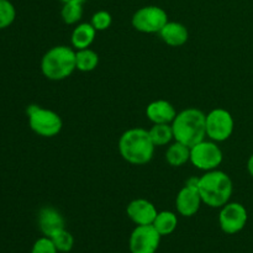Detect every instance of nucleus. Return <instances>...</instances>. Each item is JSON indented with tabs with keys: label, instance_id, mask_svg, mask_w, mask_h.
Listing matches in <instances>:
<instances>
[{
	"label": "nucleus",
	"instance_id": "nucleus-1",
	"mask_svg": "<svg viewBox=\"0 0 253 253\" xmlns=\"http://www.w3.org/2000/svg\"><path fill=\"white\" fill-rule=\"evenodd\" d=\"M118 148L120 156L126 162L133 166H143L151 162L156 146L151 140L148 130L133 127L126 130L120 136Z\"/></svg>",
	"mask_w": 253,
	"mask_h": 253
},
{
	"label": "nucleus",
	"instance_id": "nucleus-2",
	"mask_svg": "<svg viewBox=\"0 0 253 253\" xmlns=\"http://www.w3.org/2000/svg\"><path fill=\"white\" fill-rule=\"evenodd\" d=\"M174 141L193 147L207 138V114L200 109L187 108L179 111L172 121Z\"/></svg>",
	"mask_w": 253,
	"mask_h": 253
},
{
	"label": "nucleus",
	"instance_id": "nucleus-3",
	"mask_svg": "<svg viewBox=\"0 0 253 253\" xmlns=\"http://www.w3.org/2000/svg\"><path fill=\"white\" fill-rule=\"evenodd\" d=\"M198 190L203 204L220 209L231 199L234 184L227 173L220 169L205 172L198 180Z\"/></svg>",
	"mask_w": 253,
	"mask_h": 253
},
{
	"label": "nucleus",
	"instance_id": "nucleus-4",
	"mask_svg": "<svg viewBox=\"0 0 253 253\" xmlns=\"http://www.w3.org/2000/svg\"><path fill=\"white\" fill-rule=\"evenodd\" d=\"M77 71L76 49L66 44L53 46L41 59V72L48 81H64Z\"/></svg>",
	"mask_w": 253,
	"mask_h": 253
},
{
	"label": "nucleus",
	"instance_id": "nucleus-5",
	"mask_svg": "<svg viewBox=\"0 0 253 253\" xmlns=\"http://www.w3.org/2000/svg\"><path fill=\"white\" fill-rule=\"evenodd\" d=\"M27 118L30 128L41 137H54L63 127L62 118L56 111L39 105H30L27 108Z\"/></svg>",
	"mask_w": 253,
	"mask_h": 253
},
{
	"label": "nucleus",
	"instance_id": "nucleus-6",
	"mask_svg": "<svg viewBox=\"0 0 253 253\" xmlns=\"http://www.w3.org/2000/svg\"><path fill=\"white\" fill-rule=\"evenodd\" d=\"M224 161V153L217 142L205 138L190 147V163L203 172L217 169Z\"/></svg>",
	"mask_w": 253,
	"mask_h": 253
},
{
	"label": "nucleus",
	"instance_id": "nucleus-7",
	"mask_svg": "<svg viewBox=\"0 0 253 253\" xmlns=\"http://www.w3.org/2000/svg\"><path fill=\"white\" fill-rule=\"evenodd\" d=\"M168 21L169 20L165 9L156 5H148L140 7L132 15L131 24L133 29L141 34H160Z\"/></svg>",
	"mask_w": 253,
	"mask_h": 253
},
{
	"label": "nucleus",
	"instance_id": "nucleus-8",
	"mask_svg": "<svg viewBox=\"0 0 253 253\" xmlns=\"http://www.w3.org/2000/svg\"><path fill=\"white\" fill-rule=\"evenodd\" d=\"M235 120L226 109L216 108L207 114V137L215 142H224L234 133Z\"/></svg>",
	"mask_w": 253,
	"mask_h": 253
},
{
	"label": "nucleus",
	"instance_id": "nucleus-9",
	"mask_svg": "<svg viewBox=\"0 0 253 253\" xmlns=\"http://www.w3.org/2000/svg\"><path fill=\"white\" fill-rule=\"evenodd\" d=\"M249 220L247 210L241 203L229 202L220 208L219 224L222 231L227 235H235L245 229Z\"/></svg>",
	"mask_w": 253,
	"mask_h": 253
},
{
	"label": "nucleus",
	"instance_id": "nucleus-10",
	"mask_svg": "<svg viewBox=\"0 0 253 253\" xmlns=\"http://www.w3.org/2000/svg\"><path fill=\"white\" fill-rule=\"evenodd\" d=\"M161 237L153 225L136 226L128 240L130 251L131 253H156L160 247Z\"/></svg>",
	"mask_w": 253,
	"mask_h": 253
},
{
	"label": "nucleus",
	"instance_id": "nucleus-11",
	"mask_svg": "<svg viewBox=\"0 0 253 253\" xmlns=\"http://www.w3.org/2000/svg\"><path fill=\"white\" fill-rule=\"evenodd\" d=\"M198 180L199 178L195 177L188 179L175 198V208L178 214L184 217L194 216L203 204L202 197L198 190Z\"/></svg>",
	"mask_w": 253,
	"mask_h": 253
},
{
	"label": "nucleus",
	"instance_id": "nucleus-12",
	"mask_svg": "<svg viewBox=\"0 0 253 253\" xmlns=\"http://www.w3.org/2000/svg\"><path fill=\"white\" fill-rule=\"evenodd\" d=\"M126 214L128 219L133 224H136V226H141V225H152L158 211L152 202L138 198L128 203L126 208Z\"/></svg>",
	"mask_w": 253,
	"mask_h": 253
},
{
	"label": "nucleus",
	"instance_id": "nucleus-13",
	"mask_svg": "<svg viewBox=\"0 0 253 253\" xmlns=\"http://www.w3.org/2000/svg\"><path fill=\"white\" fill-rule=\"evenodd\" d=\"M39 227L43 236L52 237L56 232L66 229L64 217L56 208L44 207L39 212Z\"/></svg>",
	"mask_w": 253,
	"mask_h": 253
},
{
	"label": "nucleus",
	"instance_id": "nucleus-14",
	"mask_svg": "<svg viewBox=\"0 0 253 253\" xmlns=\"http://www.w3.org/2000/svg\"><path fill=\"white\" fill-rule=\"evenodd\" d=\"M175 115L174 105L165 99L151 101L146 108V116L152 124H172Z\"/></svg>",
	"mask_w": 253,
	"mask_h": 253
},
{
	"label": "nucleus",
	"instance_id": "nucleus-15",
	"mask_svg": "<svg viewBox=\"0 0 253 253\" xmlns=\"http://www.w3.org/2000/svg\"><path fill=\"white\" fill-rule=\"evenodd\" d=\"M160 37L170 47H180L187 43L189 32L185 25L177 21H168L160 31Z\"/></svg>",
	"mask_w": 253,
	"mask_h": 253
},
{
	"label": "nucleus",
	"instance_id": "nucleus-16",
	"mask_svg": "<svg viewBox=\"0 0 253 253\" xmlns=\"http://www.w3.org/2000/svg\"><path fill=\"white\" fill-rule=\"evenodd\" d=\"M96 30L94 29L90 22H82L77 24L71 35V43L74 49L89 48L95 41Z\"/></svg>",
	"mask_w": 253,
	"mask_h": 253
},
{
	"label": "nucleus",
	"instance_id": "nucleus-17",
	"mask_svg": "<svg viewBox=\"0 0 253 253\" xmlns=\"http://www.w3.org/2000/svg\"><path fill=\"white\" fill-rule=\"evenodd\" d=\"M166 161L172 167H182L190 162V147L178 141L169 143L166 151Z\"/></svg>",
	"mask_w": 253,
	"mask_h": 253
},
{
	"label": "nucleus",
	"instance_id": "nucleus-18",
	"mask_svg": "<svg viewBox=\"0 0 253 253\" xmlns=\"http://www.w3.org/2000/svg\"><path fill=\"white\" fill-rule=\"evenodd\" d=\"M153 227L158 231L161 236H168L173 234L178 226V217L177 214L169 210H163L158 211L155 221H153Z\"/></svg>",
	"mask_w": 253,
	"mask_h": 253
},
{
	"label": "nucleus",
	"instance_id": "nucleus-19",
	"mask_svg": "<svg viewBox=\"0 0 253 253\" xmlns=\"http://www.w3.org/2000/svg\"><path fill=\"white\" fill-rule=\"evenodd\" d=\"M99 64V54L94 49L89 48L77 49L76 51V66L77 71L88 73L96 69Z\"/></svg>",
	"mask_w": 253,
	"mask_h": 253
},
{
	"label": "nucleus",
	"instance_id": "nucleus-20",
	"mask_svg": "<svg viewBox=\"0 0 253 253\" xmlns=\"http://www.w3.org/2000/svg\"><path fill=\"white\" fill-rule=\"evenodd\" d=\"M148 133L156 147L167 146L172 142V140H174L170 124H153L152 127L148 130Z\"/></svg>",
	"mask_w": 253,
	"mask_h": 253
},
{
	"label": "nucleus",
	"instance_id": "nucleus-21",
	"mask_svg": "<svg viewBox=\"0 0 253 253\" xmlns=\"http://www.w3.org/2000/svg\"><path fill=\"white\" fill-rule=\"evenodd\" d=\"M61 17L64 24L77 25L83 17V4L79 2H66L61 10Z\"/></svg>",
	"mask_w": 253,
	"mask_h": 253
},
{
	"label": "nucleus",
	"instance_id": "nucleus-22",
	"mask_svg": "<svg viewBox=\"0 0 253 253\" xmlns=\"http://www.w3.org/2000/svg\"><path fill=\"white\" fill-rule=\"evenodd\" d=\"M49 239L53 241L54 246H56L57 251L58 252H62V253L71 252L74 246L73 235H72L69 231H67L66 229L56 232V234H54L52 237H49Z\"/></svg>",
	"mask_w": 253,
	"mask_h": 253
},
{
	"label": "nucleus",
	"instance_id": "nucleus-23",
	"mask_svg": "<svg viewBox=\"0 0 253 253\" xmlns=\"http://www.w3.org/2000/svg\"><path fill=\"white\" fill-rule=\"evenodd\" d=\"M16 17L15 6L9 0H0V30L9 27Z\"/></svg>",
	"mask_w": 253,
	"mask_h": 253
},
{
	"label": "nucleus",
	"instance_id": "nucleus-24",
	"mask_svg": "<svg viewBox=\"0 0 253 253\" xmlns=\"http://www.w3.org/2000/svg\"><path fill=\"white\" fill-rule=\"evenodd\" d=\"M90 24L93 25V27L98 32L106 31V30L111 26V24H113V16H111V14L109 11L99 10V11L94 12L93 14Z\"/></svg>",
	"mask_w": 253,
	"mask_h": 253
},
{
	"label": "nucleus",
	"instance_id": "nucleus-25",
	"mask_svg": "<svg viewBox=\"0 0 253 253\" xmlns=\"http://www.w3.org/2000/svg\"><path fill=\"white\" fill-rule=\"evenodd\" d=\"M31 253H58L53 241L49 237L43 236L36 240V242L32 246Z\"/></svg>",
	"mask_w": 253,
	"mask_h": 253
},
{
	"label": "nucleus",
	"instance_id": "nucleus-26",
	"mask_svg": "<svg viewBox=\"0 0 253 253\" xmlns=\"http://www.w3.org/2000/svg\"><path fill=\"white\" fill-rule=\"evenodd\" d=\"M247 170H249L250 175L253 178V153L250 156L249 161H247Z\"/></svg>",
	"mask_w": 253,
	"mask_h": 253
},
{
	"label": "nucleus",
	"instance_id": "nucleus-27",
	"mask_svg": "<svg viewBox=\"0 0 253 253\" xmlns=\"http://www.w3.org/2000/svg\"><path fill=\"white\" fill-rule=\"evenodd\" d=\"M63 4H66V2H79V4H83L85 0H61Z\"/></svg>",
	"mask_w": 253,
	"mask_h": 253
}]
</instances>
